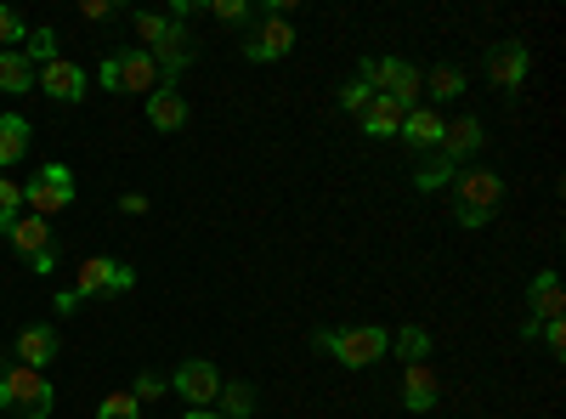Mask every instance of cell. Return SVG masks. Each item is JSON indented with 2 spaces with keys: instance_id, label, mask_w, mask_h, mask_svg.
<instances>
[{
  "instance_id": "6da1fadb",
  "label": "cell",
  "mask_w": 566,
  "mask_h": 419,
  "mask_svg": "<svg viewBox=\"0 0 566 419\" xmlns=\"http://www.w3.org/2000/svg\"><path fill=\"white\" fill-rule=\"evenodd\" d=\"M317 346L335 352V363H346V368H374L391 352V329H380V323H363V329H317Z\"/></svg>"
},
{
  "instance_id": "7a4b0ae2",
  "label": "cell",
  "mask_w": 566,
  "mask_h": 419,
  "mask_svg": "<svg viewBox=\"0 0 566 419\" xmlns=\"http://www.w3.org/2000/svg\"><path fill=\"white\" fill-rule=\"evenodd\" d=\"M0 408H12L23 419H45V413L57 408V391H52V380H45L40 368L12 363L7 375H0Z\"/></svg>"
},
{
  "instance_id": "3957f363",
  "label": "cell",
  "mask_w": 566,
  "mask_h": 419,
  "mask_svg": "<svg viewBox=\"0 0 566 419\" xmlns=\"http://www.w3.org/2000/svg\"><path fill=\"white\" fill-rule=\"evenodd\" d=\"M504 199V181L493 170H470V176H453V216L464 227H488V216L499 210Z\"/></svg>"
},
{
  "instance_id": "277c9868",
  "label": "cell",
  "mask_w": 566,
  "mask_h": 419,
  "mask_svg": "<svg viewBox=\"0 0 566 419\" xmlns=\"http://www.w3.org/2000/svg\"><path fill=\"white\" fill-rule=\"evenodd\" d=\"M357 80H368V85L380 91V97H391L397 108H419V91H424L419 69H413V63H402V57H368Z\"/></svg>"
},
{
  "instance_id": "5b68a950",
  "label": "cell",
  "mask_w": 566,
  "mask_h": 419,
  "mask_svg": "<svg viewBox=\"0 0 566 419\" xmlns=\"http://www.w3.org/2000/svg\"><path fill=\"white\" fill-rule=\"evenodd\" d=\"M69 205H74V170L69 165H40L34 181L23 188V210L45 221V216H63Z\"/></svg>"
},
{
  "instance_id": "8992f818",
  "label": "cell",
  "mask_w": 566,
  "mask_h": 419,
  "mask_svg": "<svg viewBox=\"0 0 566 419\" xmlns=\"http://www.w3.org/2000/svg\"><path fill=\"white\" fill-rule=\"evenodd\" d=\"M103 85H108V91H136V97H154L165 80H159L154 57L142 52V45H130V52H119V57L103 63Z\"/></svg>"
},
{
  "instance_id": "52a82bcc",
  "label": "cell",
  "mask_w": 566,
  "mask_h": 419,
  "mask_svg": "<svg viewBox=\"0 0 566 419\" xmlns=\"http://www.w3.org/2000/svg\"><path fill=\"white\" fill-rule=\"evenodd\" d=\"M136 290V272L125 266V261H108V255H85L80 261V301H91V295H130Z\"/></svg>"
},
{
  "instance_id": "ba28073f",
  "label": "cell",
  "mask_w": 566,
  "mask_h": 419,
  "mask_svg": "<svg viewBox=\"0 0 566 419\" xmlns=\"http://www.w3.org/2000/svg\"><path fill=\"white\" fill-rule=\"evenodd\" d=\"M295 52V23L283 18V12H266L255 29H250V40H244V57L250 63H283Z\"/></svg>"
},
{
  "instance_id": "9c48e42d",
  "label": "cell",
  "mask_w": 566,
  "mask_h": 419,
  "mask_svg": "<svg viewBox=\"0 0 566 419\" xmlns=\"http://www.w3.org/2000/svg\"><path fill=\"white\" fill-rule=\"evenodd\" d=\"M170 386H176L181 402H193V408H210L221 397V375H216V363H205V357H187L170 375Z\"/></svg>"
},
{
  "instance_id": "30bf717a",
  "label": "cell",
  "mask_w": 566,
  "mask_h": 419,
  "mask_svg": "<svg viewBox=\"0 0 566 419\" xmlns=\"http://www.w3.org/2000/svg\"><path fill=\"white\" fill-rule=\"evenodd\" d=\"M85 85H91V74H85L80 63H69V57H57V63L40 69V91H45L52 103H80Z\"/></svg>"
},
{
  "instance_id": "8fae6325",
  "label": "cell",
  "mask_w": 566,
  "mask_h": 419,
  "mask_svg": "<svg viewBox=\"0 0 566 419\" xmlns=\"http://www.w3.org/2000/svg\"><path fill=\"white\" fill-rule=\"evenodd\" d=\"M402 402L413 408V413H431L437 402H442V375L431 363H408V375H402Z\"/></svg>"
},
{
  "instance_id": "7c38bea8",
  "label": "cell",
  "mask_w": 566,
  "mask_h": 419,
  "mask_svg": "<svg viewBox=\"0 0 566 419\" xmlns=\"http://www.w3.org/2000/svg\"><path fill=\"white\" fill-rule=\"evenodd\" d=\"M527 69H533L527 45H499V52L488 57V80H493L499 91H522V85H527Z\"/></svg>"
},
{
  "instance_id": "4fadbf2b",
  "label": "cell",
  "mask_w": 566,
  "mask_h": 419,
  "mask_svg": "<svg viewBox=\"0 0 566 419\" xmlns=\"http://www.w3.org/2000/svg\"><path fill=\"white\" fill-rule=\"evenodd\" d=\"M148 57H154L159 80H165V85H176V74H181L187 63H193V34H187V29L176 23V29H170V34L154 45V52H148Z\"/></svg>"
},
{
  "instance_id": "5bb4252c",
  "label": "cell",
  "mask_w": 566,
  "mask_h": 419,
  "mask_svg": "<svg viewBox=\"0 0 566 419\" xmlns=\"http://www.w3.org/2000/svg\"><path fill=\"white\" fill-rule=\"evenodd\" d=\"M442 130H448V119H442L437 108L419 103V108L402 114V130H397V136H402L408 148H442Z\"/></svg>"
},
{
  "instance_id": "9a60e30c",
  "label": "cell",
  "mask_w": 566,
  "mask_h": 419,
  "mask_svg": "<svg viewBox=\"0 0 566 419\" xmlns=\"http://www.w3.org/2000/svg\"><path fill=\"white\" fill-rule=\"evenodd\" d=\"M527 306H533V317H538V323H555V317H566V290H560V277H555V272H533Z\"/></svg>"
},
{
  "instance_id": "2e32d148",
  "label": "cell",
  "mask_w": 566,
  "mask_h": 419,
  "mask_svg": "<svg viewBox=\"0 0 566 419\" xmlns=\"http://www.w3.org/2000/svg\"><path fill=\"white\" fill-rule=\"evenodd\" d=\"M148 125H154V130H165V136L187 125V97H181L176 85H159L154 97H148Z\"/></svg>"
},
{
  "instance_id": "e0dca14e",
  "label": "cell",
  "mask_w": 566,
  "mask_h": 419,
  "mask_svg": "<svg viewBox=\"0 0 566 419\" xmlns=\"http://www.w3.org/2000/svg\"><path fill=\"white\" fill-rule=\"evenodd\" d=\"M29 136H34V130H29L23 114H0V176H7V170L29 154Z\"/></svg>"
},
{
  "instance_id": "ac0fdd59",
  "label": "cell",
  "mask_w": 566,
  "mask_h": 419,
  "mask_svg": "<svg viewBox=\"0 0 566 419\" xmlns=\"http://www.w3.org/2000/svg\"><path fill=\"white\" fill-rule=\"evenodd\" d=\"M52 357H57V329H45V323H40V329L18 335V363L23 368H40V375H45V363H52Z\"/></svg>"
},
{
  "instance_id": "d6986e66",
  "label": "cell",
  "mask_w": 566,
  "mask_h": 419,
  "mask_svg": "<svg viewBox=\"0 0 566 419\" xmlns=\"http://www.w3.org/2000/svg\"><path fill=\"white\" fill-rule=\"evenodd\" d=\"M7 239H12V250H18V255H29V261H34V255L52 250V227H45L40 216H18Z\"/></svg>"
},
{
  "instance_id": "ffe728a7",
  "label": "cell",
  "mask_w": 566,
  "mask_h": 419,
  "mask_svg": "<svg viewBox=\"0 0 566 419\" xmlns=\"http://www.w3.org/2000/svg\"><path fill=\"white\" fill-rule=\"evenodd\" d=\"M476 148H482V119H470V114H464V119H453V125L442 130V159L459 165L464 154H476Z\"/></svg>"
},
{
  "instance_id": "44dd1931",
  "label": "cell",
  "mask_w": 566,
  "mask_h": 419,
  "mask_svg": "<svg viewBox=\"0 0 566 419\" xmlns=\"http://www.w3.org/2000/svg\"><path fill=\"white\" fill-rule=\"evenodd\" d=\"M402 114H408V108H397L391 97H380V91H374V103L363 108V130L386 143V136H397V130H402Z\"/></svg>"
},
{
  "instance_id": "7402d4cb",
  "label": "cell",
  "mask_w": 566,
  "mask_h": 419,
  "mask_svg": "<svg viewBox=\"0 0 566 419\" xmlns=\"http://www.w3.org/2000/svg\"><path fill=\"white\" fill-rule=\"evenodd\" d=\"M0 91H12V97L34 91V63L23 52H0Z\"/></svg>"
},
{
  "instance_id": "603a6c76",
  "label": "cell",
  "mask_w": 566,
  "mask_h": 419,
  "mask_svg": "<svg viewBox=\"0 0 566 419\" xmlns=\"http://www.w3.org/2000/svg\"><path fill=\"white\" fill-rule=\"evenodd\" d=\"M130 23H136V40H142V52H154V45H159V40H165V34H170V29L181 23V18H170V12H136Z\"/></svg>"
},
{
  "instance_id": "cb8c5ba5",
  "label": "cell",
  "mask_w": 566,
  "mask_h": 419,
  "mask_svg": "<svg viewBox=\"0 0 566 419\" xmlns=\"http://www.w3.org/2000/svg\"><path fill=\"white\" fill-rule=\"evenodd\" d=\"M391 346H397V357H408V363H431V329H419V323L397 329Z\"/></svg>"
},
{
  "instance_id": "d4e9b609",
  "label": "cell",
  "mask_w": 566,
  "mask_h": 419,
  "mask_svg": "<svg viewBox=\"0 0 566 419\" xmlns=\"http://www.w3.org/2000/svg\"><path fill=\"white\" fill-rule=\"evenodd\" d=\"M221 419H250L255 413V386L250 380H239V386H221Z\"/></svg>"
},
{
  "instance_id": "484cf974",
  "label": "cell",
  "mask_w": 566,
  "mask_h": 419,
  "mask_svg": "<svg viewBox=\"0 0 566 419\" xmlns=\"http://www.w3.org/2000/svg\"><path fill=\"white\" fill-rule=\"evenodd\" d=\"M18 52H23L29 63L45 69V63H57V34H52V29H29V40L18 45Z\"/></svg>"
},
{
  "instance_id": "4316f807",
  "label": "cell",
  "mask_w": 566,
  "mask_h": 419,
  "mask_svg": "<svg viewBox=\"0 0 566 419\" xmlns=\"http://www.w3.org/2000/svg\"><path fill=\"white\" fill-rule=\"evenodd\" d=\"M23 216V181L0 176V232H12V221Z\"/></svg>"
},
{
  "instance_id": "83f0119b",
  "label": "cell",
  "mask_w": 566,
  "mask_h": 419,
  "mask_svg": "<svg viewBox=\"0 0 566 419\" xmlns=\"http://www.w3.org/2000/svg\"><path fill=\"white\" fill-rule=\"evenodd\" d=\"M459 170H453V159H431V165H419V176H413V188L419 193H437V188H448Z\"/></svg>"
},
{
  "instance_id": "f1b7e54d",
  "label": "cell",
  "mask_w": 566,
  "mask_h": 419,
  "mask_svg": "<svg viewBox=\"0 0 566 419\" xmlns=\"http://www.w3.org/2000/svg\"><path fill=\"white\" fill-rule=\"evenodd\" d=\"M23 40H29V23H23L12 7H0V52H18Z\"/></svg>"
},
{
  "instance_id": "f546056e",
  "label": "cell",
  "mask_w": 566,
  "mask_h": 419,
  "mask_svg": "<svg viewBox=\"0 0 566 419\" xmlns=\"http://www.w3.org/2000/svg\"><path fill=\"white\" fill-rule=\"evenodd\" d=\"M97 419H142V402L130 391H114V397L97 402Z\"/></svg>"
},
{
  "instance_id": "4dcf8cb0",
  "label": "cell",
  "mask_w": 566,
  "mask_h": 419,
  "mask_svg": "<svg viewBox=\"0 0 566 419\" xmlns=\"http://www.w3.org/2000/svg\"><path fill=\"white\" fill-rule=\"evenodd\" d=\"M424 91H431V97H459V91H464V74L459 69H431V80H424Z\"/></svg>"
},
{
  "instance_id": "1f68e13d",
  "label": "cell",
  "mask_w": 566,
  "mask_h": 419,
  "mask_svg": "<svg viewBox=\"0 0 566 419\" xmlns=\"http://www.w3.org/2000/svg\"><path fill=\"white\" fill-rule=\"evenodd\" d=\"M368 103H374V85H368V80H352V85L340 91V108H346V114H357V119H363V108H368Z\"/></svg>"
},
{
  "instance_id": "d6a6232c",
  "label": "cell",
  "mask_w": 566,
  "mask_h": 419,
  "mask_svg": "<svg viewBox=\"0 0 566 419\" xmlns=\"http://www.w3.org/2000/svg\"><path fill=\"white\" fill-rule=\"evenodd\" d=\"M165 391H170L165 375H136V391H130V397H136V402H154V397H165Z\"/></svg>"
},
{
  "instance_id": "836d02e7",
  "label": "cell",
  "mask_w": 566,
  "mask_h": 419,
  "mask_svg": "<svg viewBox=\"0 0 566 419\" xmlns=\"http://www.w3.org/2000/svg\"><path fill=\"white\" fill-rule=\"evenodd\" d=\"M210 12H216L221 23H244V18H250V7H244V0H210Z\"/></svg>"
},
{
  "instance_id": "e575fe53",
  "label": "cell",
  "mask_w": 566,
  "mask_h": 419,
  "mask_svg": "<svg viewBox=\"0 0 566 419\" xmlns=\"http://www.w3.org/2000/svg\"><path fill=\"white\" fill-rule=\"evenodd\" d=\"M538 329H544V346H549V352L560 357V352H566V323L555 317V323H538Z\"/></svg>"
},
{
  "instance_id": "d590c367",
  "label": "cell",
  "mask_w": 566,
  "mask_h": 419,
  "mask_svg": "<svg viewBox=\"0 0 566 419\" xmlns=\"http://www.w3.org/2000/svg\"><path fill=\"white\" fill-rule=\"evenodd\" d=\"M80 18H91V23H103V18H114V7H108V0H85V7H80Z\"/></svg>"
},
{
  "instance_id": "8d00e7d4",
  "label": "cell",
  "mask_w": 566,
  "mask_h": 419,
  "mask_svg": "<svg viewBox=\"0 0 566 419\" xmlns=\"http://www.w3.org/2000/svg\"><path fill=\"white\" fill-rule=\"evenodd\" d=\"M119 210H125V216H148V199H142V193H125Z\"/></svg>"
},
{
  "instance_id": "74e56055",
  "label": "cell",
  "mask_w": 566,
  "mask_h": 419,
  "mask_svg": "<svg viewBox=\"0 0 566 419\" xmlns=\"http://www.w3.org/2000/svg\"><path fill=\"white\" fill-rule=\"evenodd\" d=\"M181 419H221V413H216V408H187Z\"/></svg>"
}]
</instances>
